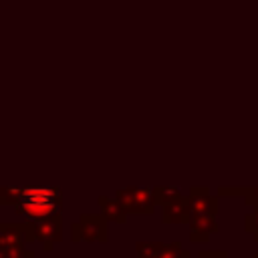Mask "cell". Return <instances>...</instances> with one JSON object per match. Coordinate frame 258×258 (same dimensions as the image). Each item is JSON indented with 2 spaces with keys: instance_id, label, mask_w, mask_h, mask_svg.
<instances>
[{
  "instance_id": "obj_1",
  "label": "cell",
  "mask_w": 258,
  "mask_h": 258,
  "mask_svg": "<svg viewBox=\"0 0 258 258\" xmlns=\"http://www.w3.org/2000/svg\"><path fill=\"white\" fill-rule=\"evenodd\" d=\"M8 198H12L10 204H16V212L28 216L30 220L48 218L52 214H60V191L42 187V189H0Z\"/></svg>"
},
{
  "instance_id": "obj_2",
  "label": "cell",
  "mask_w": 258,
  "mask_h": 258,
  "mask_svg": "<svg viewBox=\"0 0 258 258\" xmlns=\"http://www.w3.org/2000/svg\"><path fill=\"white\" fill-rule=\"evenodd\" d=\"M24 240H38L48 252L52 244L60 240V214H52L40 220H28L24 224Z\"/></svg>"
},
{
  "instance_id": "obj_3",
  "label": "cell",
  "mask_w": 258,
  "mask_h": 258,
  "mask_svg": "<svg viewBox=\"0 0 258 258\" xmlns=\"http://www.w3.org/2000/svg\"><path fill=\"white\" fill-rule=\"evenodd\" d=\"M73 232V240L75 242H81V240H87V242H105L107 240V220L103 216H87L83 214L81 220L71 228Z\"/></svg>"
},
{
  "instance_id": "obj_4",
  "label": "cell",
  "mask_w": 258,
  "mask_h": 258,
  "mask_svg": "<svg viewBox=\"0 0 258 258\" xmlns=\"http://www.w3.org/2000/svg\"><path fill=\"white\" fill-rule=\"evenodd\" d=\"M155 198L157 194L151 189H125L117 194V200L125 212H139V214H149L153 210Z\"/></svg>"
},
{
  "instance_id": "obj_5",
  "label": "cell",
  "mask_w": 258,
  "mask_h": 258,
  "mask_svg": "<svg viewBox=\"0 0 258 258\" xmlns=\"http://www.w3.org/2000/svg\"><path fill=\"white\" fill-rule=\"evenodd\" d=\"M24 224H0V252L22 250Z\"/></svg>"
},
{
  "instance_id": "obj_6",
  "label": "cell",
  "mask_w": 258,
  "mask_h": 258,
  "mask_svg": "<svg viewBox=\"0 0 258 258\" xmlns=\"http://www.w3.org/2000/svg\"><path fill=\"white\" fill-rule=\"evenodd\" d=\"M99 202H101V208H103V212H105V218H111V220H115V222H125L127 218V212L123 210V206L119 204V200L115 198H99Z\"/></svg>"
},
{
  "instance_id": "obj_7",
  "label": "cell",
  "mask_w": 258,
  "mask_h": 258,
  "mask_svg": "<svg viewBox=\"0 0 258 258\" xmlns=\"http://www.w3.org/2000/svg\"><path fill=\"white\" fill-rule=\"evenodd\" d=\"M246 230L254 234L256 242H258V210L252 216H246Z\"/></svg>"
},
{
  "instance_id": "obj_8",
  "label": "cell",
  "mask_w": 258,
  "mask_h": 258,
  "mask_svg": "<svg viewBox=\"0 0 258 258\" xmlns=\"http://www.w3.org/2000/svg\"><path fill=\"white\" fill-rule=\"evenodd\" d=\"M200 258H228L226 252H204L200 254Z\"/></svg>"
},
{
  "instance_id": "obj_9",
  "label": "cell",
  "mask_w": 258,
  "mask_h": 258,
  "mask_svg": "<svg viewBox=\"0 0 258 258\" xmlns=\"http://www.w3.org/2000/svg\"><path fill=\"white\" fill-rule=\"evenodd\" d=\"M256 258H258V254H256Z\"/></svg>"
}]
</instances>
